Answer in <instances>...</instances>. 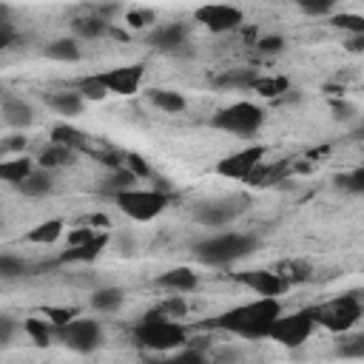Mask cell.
Wrapping results in <instances>:
<instances>
[{"label": "cell", "instance_id": "cell-1", "mask_svg": "<svg viewBox=\"0 0 364 364\" xmlns=\"http://www.w3.org/2000/svg\"><path fill=\"white\" fill-rule=\"evenodd\" d=\"M279 313H282L279 299L276 296H262V299H256L250 304H239V307L216 316L213 324L222 327V330H230V333H236L242 338L256 341V338H267L270 324L276 321Z\"/></svg>", "mask_w": 364, "mask_h": 364}, {"label": "cell", "instance_id": "cell-2", "mask_svg": "<svg viewBox=\"0 0 364 364\" xmlns=\"http://www.w3.org/2000/svg\"><path fill=\"white\" fill-rule=\"evenodd\" d=\"M134 341L148 347V350H156V353H165V350H173L179 344H188V330L176 321V318H165L159 316L156 310L145 313L142 321L136 324L134 330Z\"/></svg>", "mask_w": 364, "mask_h": 364}, {"label": "cell", "instance_id": "cell-3", "mask_svg": "<svg viewBox=\"0 0 364 364\" xmlns=\"http://www.w3.org/2000/svg\"><path fill=\"white\" fill-rule=\"evenodd\" d=\"M253 247H256V239L253 236H245V233H219V236H210L205 242H196L193 253L205 264H230V262L253 253Z\"/></svg>", "mask_w": 364, "mask_h": 364}, {"label": "cell", "instance_id": "cell-4", "mask_svg": "<svg viewBox=\"0 0 364 364\" xmlns=\"http://www.w3.org/2000/svg\"><path fill=\"white\" fill-rule=\"evenodd\" d=\"M114 202H117V208L128 219H134V222H151V219H156L168 208V193L165 191H156V188L154 191H139L134 185L128 191L114 193Z\"/></svg>", "mask_w": 364, "mask_h": 364}, {"label": "cell", "instance_id": "cell-5", "mask_svg": "<svg viewBox=\"0 0 364 364\" xmlns=\"http://www.w3.org/2000/svg\"><path fill=\"white\" fill-rule=\"evenodd\" d=\"M313 318H316L321 327L333 330V333H347V330L361 318V299H358V290H353V293H347V296H338V299H333V301L316 307V310H313Z\"/></svg>", "mask_w": 364, "mask_h": 364}, {"label": "cell", "instance_id": "cell-6", "mask_svg": "<svg viewBox=\"0 0 364 364\" xmlns=\"http://www.w3.org/2000/svg\"><path fill=\"white\" fill-rule=\"evenodd\" d=\"M262 122H264V111L253 102H233L213 117V128L228 131V134H239V136L256 134L262 128Z\"/></svg>", "mask_w": 364, "mask_h": 364}, {"label": "cell", "instance_id": "cell-7", "mask_svg": "<svg viewBox=\"0 0 364 364\" xmlns=\"http://www.w3.org/2000/svg\"><path fill=\"white\" fill-rule=\"evenodd\" d=\"M313 327H316L313 310H296V313H290V316H282V313H279L276 321L270 324L267 338H273V341H279V344H284V347H299V344H304V341L310 338Z\"/></svg>", "mask_w": 364, "mask_h": 364}, {"label": "cell", "instance_id": "cell-8", "mask_svg": "<svg viewBox=\"0 0 364 364\" xmlns=\"http://www.w3.org/2000/svg\"><path fill=\"white\" fill-rule=\"evenodd\" d=\"M60 341L74 353H91L102 344V327L97 318H71L68 324L57 327Z\"/></svg>", "mask_w": 364, "mask_h": 364}, {"label": "cell", "instance_id": "cell-9", "mask_svg": "<svg viewBox=\"0 0 364 364\" xmlns=\"http://www.w3.org/2000/svg\"><path fill=\"white\" fill-rule=\"evenodd\" d=\"M193 17H196V23H202L213 34L236 31L245 23V14L236 6H228V3H205V6H199L193 11Z\"/></svg>", "mask_w": 364, "mask_h": 364}, {"label": "cell", "instance_id": "cell-10", "mask_svg": "<svg viewBox=\"0 0 364 364\" xmlns=\"http://www.w3.org/2000/svg\"><path fill=\"white\" fill-rule=\"evenodd\" d=\"M264 156H267V148L264 145H247V148L233 151L225 159H219L216 162V173L219 176H228V179H245Z\"/></svg>", "mask_w": 364, "mask_h": 364}, {"label": "cell", "instance_id": "cell-11", "mask_svg": "<svg viewBox=\"0 0 364 364\" xmlns=\"http://www.w3.org/2000/svg\"><path fill=\"white\" fill-rule=\"evenodd\" d=\"M142 74L145 68L142 65H122V68H111V71H102L97 74L100 82L105 85V91H114V94H134L142 82Z\"/></svg>", "mask_w": 364, "mask_h": 364}, {"label": "cell", "instance_id": "cell-12", "mask_svg": "<svg viewBox=\"0 0 364 364\" xmlns=\"http://www.w3.org/2000/svg\"><path fill=\"white\" fill-rule=\"evenodd\" d=\"M108 247V233H94L88 242H82V245H68L63 253H60V264H88V262H94L102 250Z\"/></svg>", "mask_w": 364, "mask_h": 364}, {"label": "cell", "instance_id": "cell-13", "mask_svg": "<svg viewBox=\"0 0 364 364\" xmlns=\"http://www.w3.org/2000/svg\"><path fill=\"white\" fill-rule=\"evenodd\" d=\"M239 282L247 284L250 290H256L259 296H279V293L287 287L276 270H262V267H259V270H245V273H239Z\"/></svg>", "mask_w": 364, "mask_h": 364}, {"label": "cell", "instance_id": "cell-14", "mask_svg": "<svg viewBox=\"0 0 364 364\" xmlns=\"http://www.w3.org/2000/svg\"><path fill=\"white\" fill-rule=\"evenodd\" d=\"M185 40H188V31H185L179 23H165V26H159L156 31H151V37H148V43H151L156 51H165V54L179 51V48L185 46Z\"/></svg>", "mask_w": 364, "mask_h": 364}, {"label": "cell", "instance_id": "cell-15", "mask_svg": "<svg viewBox=\"0 0 364 364\" xmlns=\"http://www.w3.org/2000/svg\"><path fill=\"white\" fill-rule=\"evenodd\" d=\"M239 213V205H230L228 199L225 202H205L202 208H196V222H202L205 228H222L228 225L233 216Z\"/></svg>", "mask_w": 364, "mask_h": 364}, {"label": "cell", "instance_id": "cell-16", "mask_svg": "<svg viewBox=\"0 0 364 364\" xmlns=\"http://www.w3.org/2000/svg\"><path fill=\"white\" fill-rule=\"evenodd\" d=\"M23 196H46V193H51V188H54V179H51V173H48V168H31L17 185H14Z\"/></svg>", "mask_w": 364, "mask_h": 364}, {"label": "cell", "instance_id": "cell-17", "mask_svg": "<svg viewBox=\"0 0 364 364\" xmlns=\"http://www.w3.org/2000/svg\"><path fill=\"white\" fill-rule=\"evenodd\" d=\"M156 284L165 290H173V293H191L199 284V279L191 267H171L156 279Z\"/></svg>", "mask_w": 364, "mask_h": 364}, {"label": "cell", "instance_id": "cell-18", "mask_svg": "<svg viewBox=\"0 0 364 364\" xmlns=\"http://www.w3.org/2000/svg\"><path fill=\"white\" fill-rule=\"evenodd\" d=\"M3 119H6L11 128H26V125H31L34 111H31V105H28L26 100H20V97H6V100H3Z\"/></svg>", "mask_w": 364, "mask_h": 364}, {"label": "cell", "instance_id": "cell-19", "mask_svg": "<svg viewBox=\"0 0 364 364\" xmlns=\"http://www.w3.org/2000/svg\"><path fill=\"white\" fill-rule=\"evenodd\" d=\"M51 142L65 145L71 151H91V139L74 125H54L51 128Z\"/></svg>", "mask_w": 364, "mask_h": 364}, {"label": "cell", "instance_id": "cell-20", "mask_svg": "<svg viewBox=\"0 0 364 364\" xmlns=\"http://www.w3.org/2000/svg\"><path fill=\"white\" fill-rule=\"evenodd\" d=\"M148 102L156 105V108L165 111V114H179V111L188 108L185 97L176 94V91H168V88H151V91H148Z\"/></svg>", "mask_w": 364, "mask_h": 364}, {"label": "cell", "instance_id": "cell-21", "mask_svg": "<svg viewBox=\"0 0 364 364\" xmlns=\"http://www.w3.org/2000/svg\"><path fill=\"white\" fill-rule=\"evenodd\" d=\"M71 28H74L77 37L94 40V37H102L111 26H108V20H105L102 14H82V17H77V20L71 23Z\"/></svg>", "mask_w": 364, "mask_h": 364}, {"label": "cell", "instance_id": "cell-22", "mask_svg": "<svg viewBox=\"0 0 364 364\" xmlns=\"http://www.w3.org/2000/svg\"><path fill=\"white\" fill-rule=\"evenodd\" d=\"M43 54H46L48 60H57V63H77V60H80V46H77V40H71V37H60V40L48 43V46L43 48Z\"/></svg>", "mask_w": 364, "mask_h": 364}, {"label": "cell", "instance_id": "cell-23", "mask_svg": "<svg viewBox=\"0 0 364 364\" xmlns=\"http://www.w3.org/2000/svg\"><path fill=\"white\" fill-rule=\"evenodd\" d=\"M46 102L57 111V114H65V117H77L82 111V97L77 91H54L46 97Z\"/></svg>", "mask_w": 364, "mask_h": 364}, {"label": "cell", "instance_id": "cell-24", "mask_svg": "<svg viewBox=\"0 0 364 364\" xmlns=\"http://www.w3.org/2000/svg\"><path fill=\"white\" fill-rule=\"evenodd\" d=\"M63 219H46V222H40L37 228H31L28 233H26V239L28 242H34V245H54L60 236H63Z\"/></svg>", "mask_w": 364, "mask_h": 364}, {"label": "cell", "instance_id": "cell-25", "mask_svg": "<svg viewBox=\"0 0 364 364\" xmlns=\"http://www.w3.org/2000/svg\"><path fill=\"white\" fill-rule=\"evenodd\" d=\"M122 301H125V293L119 287H97L91 293V307L94 310H102V313H114Z\"/></svg>", "mask_w": 364, "mask_h": 364}, {"label": "cell", "instance_id": "cell-26", "mask_svg": "<svg viewBox=\"0 0 364 364\" xmlns=\"http://www.w3.org/2000/svg\"><path fill=\"white\" fill-rule=\"evenodd\" d=\"M31 159L28 156H14V159H0V182L17 185L28 171H31Z\"/></svg>", "mask_w": 364, "mask_h": 364}, {"label": "cell", "instance_id": "cell-27", "mask_svg": "<svg viewBox=\"0 0 364 364\" xmlns=\"http://www.w3.org/2000/svg\"><path fill=\"white\" fill-rule=\"evenodd\" d=\"M250 88L267 100H276V97H284L290 91V80L287 77H256Z\"/></svg>", "mask_w": 364, "mask_h": 364}, {"label": "cell", "instance_id": "cell-28", "mask_svg": "<svg viewBox=\"0 0 364 364\" xmlns=\"http://www.w3.org/2000/svg\"><path fill=\"white\" fill-rule=\"evenodd\" d=\"M279 276H282V282L284 284H296V282H307L310 279V264L307 262H301V259H287V262H282V264H276L273 267Z\"/></svg>", "mask_w": 364, "mask_h": 364}, {"label": "cell", "instance_id": "cell-29", "mask_svg": "<svg viewBox=\"0 0 364 364\" xmlns=\"http://www.w3.org/2000/svg\"><path fill=\"white\" fill-rule=\"evenodd\" d=\"M134 182H136V176H134L128 168H114V171L102 179L100 191H102V193H108V196H114V193H119V191L134 188Z\"/></svg>", "mask_w": 364, "mask_h": 364}, {"label": "cell", "instance_id": "cell-30", "mask_svg": "<svg viewBox=\"0 0 364 364\" xmlns=\"http://www.w3.org/2000/svg\"><path fill=\"white\" fill-rule=\"evenodd\" d=\"M256 77H259V74H256L253 68H236V71L219 74V77L213 80V85H216V88H250Z\"/></svg>", "mask_w": 364, "mask_h": 364}, {"label": "cell", "instance_id": "cell-31", "mask_svg": "<svg viewBox=\"0 0 364 364\" xmlns=\"http://www.w3.org/2000/svg\"><path fill=\"white\" fill-rule=\"evenodd\" d=\"M74 154L77 151H71V148H65V145H57V142H51L37 159H40V165L43 168H60V165H68V162H74Z\"/></svg>", "mask_w": 364, "mask_h": 364}, {"label": "cell", "instance_id": "cell-32", "mask_svg": "<svg viewBox=\"0 0 364 364\" xmlns=\"http://www.w3.org/2000/svg\"><path fill=\"white\" fill-rule=\"evenodd\" d=\"M23 330L28 333V338L34 341V344H40V347H46V344H51V327L46 324V318H26L23 321Z\"/></svg>", "mask_w": 364, "mask_h": 364}, {"label": "cell", "instance_id": "cell-33", "mask_svg": "<svg viewBox=\"0 0 364 364\" xmlns=\"http://www.w3.org/2000/svg\"><path fill=\"white\" fill-rule=\"evenodd\" d=\"M28 273V264L20 256L11 253H0V279H20Z\"/></svg>", "mask_w": 364, "mask_h": 364}, {"label": "cell", "instance_id": "cell-34", "mask_svg": "<svg viewBox=\"0 0 364 364\" xmlns=\"http://www.w3.org/2000/svg\"><path fill=\"white\" fill-rule=\"evenodd\" d=\"M77 94H80L82 100H102L108 91H105V85L100 82V77L91 74V77H82V80L77 82Z\"/></svg>", "mask_w": 364, "mask_h": 364}, {"label": "cell", "instance_id": "cell-35", "mask_svg": "<svg viewBox=\"0 0 364 364\" xmlns=\"http://www.w3.org/2000/svg\"><path fill=\"white\" fill-rule=\"evenodd\" d=\"M336 185L344 188L347 193H364V168H355L353 173L336 176Z\"/></svg>", "mask_w": 364, "mask_h": 364}, {"label": "cell", "instance_id": "cell-36", "mask_svg": "<svg viewBox=\"0 0 364 364\" xmlns=\"http://www.w3.org/2000/svg\"><path fill=\"white\" fill-rule=\"evenodd\" d=\"M336 28H344L350 34H364V17L361 14H336L333 17Z\"/></svg>", "mask_w": 364, "mask_h": 364}, {"label": "cell", "instance_id": "cell-37", "mask_svg": "<svg viewBox=\"0 0 364 364\" xmlns=\"http://www.w3.org/2000/svg\"><path fill=\"white\" fill-rule=\"evenodd\" d=\"M338 355L344 358H361L364 355V336H353V338H344L338 347H336Z\"/></svg>", "mask_w": 364, "mask_h": 364}, {"label": "cell", "instance_id": "cell-38", "mask_svg": "<svg viewBox=\"0 0 364 364\" xmlns=\"http://www.w3.org/2000/svg\"><path fill=\"white\" fill-rule=\"evenodd\" d=\"M43 316H46L54 327H63V324H68V321L77 316V310H74V307H43Z\"/></svg>", "mask_w": 364, "mask_h": 364}, {"label": "cell", "instance_id": "cell-39", "mask_svg": "<svg viewBox=\"0 0 364 364\" xmlns=\"http://www.w3.org/2000/svg\"><path fill=\"white\" fill-rule=\"evenodd\" d=\"M304 14H313V17H318V14H327L338 0H293Z\"/></svg>", "mask_w": 364, "mask_h": 364}, {"label": "cell", "instance_id": "cell-40", "mask_svg": "<svg viewBox=\"0 0 364 364\" xmlns=\"http://www.w3.org/2000/svg\"><path fill=\"white\" fill-rule=\"evenodd\" d=\"M125 168H128L136 179H148V176H151V165H148L139 154H125Z\"/></svg>", "mask_w": 364, "mask_h": 364}, {"label": "cell", "instance_id": "cell-41", "mask_svg": "<svg viewBox=\"0 0 364 364\" xmlns=\"http://www.w3.org/2000/svg\"><path fill=\"white\" fill-rule=\"evenodd\" d=\"M185 301H182V296H176V299H168V301H162L159 307H156V313L159 316H165V318H182L185 316Z\"/></svg>", "mask_w": 364, "mask_h": 364}, {"label": "cell", "instance_id": "cell-42", "mask_svg": "<svg viewBox=\"0 0 364 364\" xmlns=\"http://www.w3.org/2000/svg\"><path fill=\"white\" fill-rule=\"evenodd\" d=\"M156 17H154V11H148V9H136V11H128L125 14V23H128V28H145V26H151Z\"/></svg>", "mask_w": 364, "mask_h": 364}, {"label": "cell", "instance_id": "cell-43", "mask_svg": "<svg viewBox=\"0 0 364 364\" xmlns=\"http://www.w3.org/2000/svg\"><path fill=\"white\" fill-rule=\"evenodd\" d=\"M256 48H259L262 54H279V51L284 48V37H279V34H273V37H262V40L256 43Z\"/></svg>", "mask_w": 364, "mask_h": 364}, {"label": "cell", "instance_id": "cell-44", "mask_svg": "<svg viewBox=\"0 0 364 364\" xmlns=\"http://www.w3.org/2000/svg\"><path fill=\"white\" fill-rule=\"evenodd\" d=\"M94 233H97V228L82 225V228H77V230H71V233H68V245H82V242H88Z\"/></svg>", "mask_w": 364, "mask_h": 364}, {"label": "cell", "instance_id": "cell-45", "mask_svg": "<svg viewBox=\"0 0 364 364\" xmlns=\"http://www.w3.org/2000/svg\"><path fill=\"white\" fill-rule=\"evenodd\" d=\"M14 40H17V31H14V26H11L9 20H0V48H9Z\"/></svg>", "mask_w": 364, "mask_h": 364}, {"label": "cell", "instance_id": "cell-46", "mask_svg": "<svg viewBox=\"0 0 364 364\" xmlns=\"http://www.w3.org/2000/svg\"><path fill=\"white\" fill-rule=\"evenodd\" d=\"M26 148V136H11V139H3L0 142V154L6 151H23Z\"/></svg>", "mask_w": 364, "mask_h": 364}, {"label": "cell", "instance_id": "cell-47", "mask_svg": "<svg viewBox=\"0 0 364 364\" xmlns=\"http://www.w3.org/2000/svg\"><path fill=\"white\" fill-rule=\"evenodd\" d=\"M14 336V321L11 318H0V344H6Z\"/></svg>", "mask_w": 364, "mask_h": 364}, {"label": "cell", "instance_id": "cell-48", "mask_svg": "<svg viewBox=\"0 0 364 364\" xmlns=\"http://www.w3.org/2000/svg\"><path fill=\"white\" fill-rule=\"evenodd\" d=\"M347 51H364V34H353L350 40H347Z\"/></svg>", "mask_w": 364, "mask_h": 364}, {"label": "cell", "instance_id": "cell-49", "mask_svg": "<svg viewBox=\"0 0 364 364\" xmlns=\"http://www.w3.org/2000/svg\"><path fill=\"white\" fill-rule=\"evenodd\" d=\"M333 111H336V119H347L353 114V105L347 102H333Z\"/></svg>", "mask_w": 364, "mask_h": 364}, {"label": "cell", "instance_id": "cell-50", "mask_svg": "<svg viewBox=\"0 0 364 364\" xmlns=\"http://www.w3.org/2000/svg\"><path fill=\"white\" fill-rule=\"evenodd\" d=\"M202 358H205V355H202L199 350H182V353H179V361H202Z\"/></svg>", "mask_w": 364, "mask_h": 364}, {"label": "cell", "instance_id": "cell-51", "mask_svg": "<svg viewBox=\"0 0 364 364\" xmlns=\"http://www.w3.org/2000/svg\"><path fill=\"white\" fill-rule=\"evenodd\" d=\"M0 233H3V219H0Z\"/></svg>", "mask_w": 364, "mask_h": 364}]
</instances>
